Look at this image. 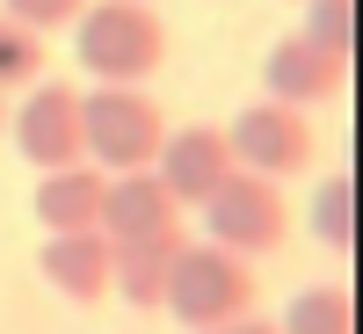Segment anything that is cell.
I'll return each instance as SVG.
<instances>
[{"label":"cell","instance_id":"cell-16","mask_svg":"<svg viewBox=\"0 0 363 334\" xmlns=\"http://www.w3.org/2000/svg\"><path fill=\"white\" fill-rule=\"evenodd\" d=\"M298 37H313L320 51H356V0H306V29Z\"/></svg>","mask_w":363,"mask_h":334},{"label":"cell","instance_id":"cell-5","mask_svg":"<svg viewBox=\"0 0 363 334\" xmlns=\"http://www.w3.org/2000/svg\"><path fill=\"white\" fill-rule=\"evenodd\" d=\"M225 145H233V167H247L262 182H298L313 167V124H306V109L269 102V95L225 124Z\"/></svg>","mask_w":363,"mask_h":334},{"label":"cell","instance_id":"cell-15","mask_svg":"<svg viewBox=\"0 0 363 334\" xmlns=\"http://www.w3.org/2000/svg\"><path fill=\"white\" fill-rule=\"evenodd\" d=\"M37 66H44V37L22 29L15 15H0V87H29Z\"/></svg>","mask_w":363,"mask_h":334},{"label":"cell","instance_id":"cell-8","mask_svg":"<svg viewBox=\"0 0 363 334\" xmlns=\"http://www.w3.org/2000/svg\"><path fill=\"white\" fill-rule=\"evenodd\" d=\"M262 87L269 102H291V109H320L349 87V58L342 51H320L313 37H284L277 51L262 58Z\"/></svg>","mask_w":363,"mask_h":334},{"label":"cell","instance_id":"cell-7","mask_svg":"<svg viewBox=\"0 0 363 334\" xmlns=\"http://www.w3.org/2000/svg\"><path fill=\"white\" fill-rule=\"evenodd\" d=\"M153 174H160V189L174 196V211H196V204L233 174V145H225L218 124H182V131L160 138Z\"/></svg>","mask_w":363,"mask_h":334},{"label":"cell","instance_id":"cell-18","mask_svg":"<svg viewBox=\"0 0 363 334\" xmlns=\"http://www.w3.org/2000/svg\"><path fill=\"white\" fill-rule=\"evenodd\" d=\"M211 334H277L269 320H255V313H240V320H225V327H211Z\"/></svg>","mask_w":363,"mask_h":334},{"label":"cell","instance_id":"cell-14","mask_svg":"<svg viewBox=\"0 0 363 334\" xmlns=\"http://www.w3.org/2000/svg\"><path fill=\"white\" fill-rule=\"evenodd\" d=\"M313 233H320V247H335V255L356 247V182H349V167L320 182V196H313Z\"/></svg>","mask_w":363,"mask_h":334},{"label":"cell","instance_id":"cell-19","mask_svg":"<svg viewBox=\"0 0 363 334\" xmlns=\"http://www.w3.org/2000/svg\"><path fill=\"white\" fill-rule=\"evenodd\" d=\"M0 131H8V87H0Z\"/></svg>","mask_w":363,"mask_h":334},{"label":"cell","instance_id":"cell-13","mask_svg":"<svg viewBox=\"0 0 363 334\" xmlns=\"http://www.w3.org/2000/svg\"><path fill=\"white\" fill-rule=\"evenodd\" d=\"M277 334H356V298H349V284H313V291H298Z\"/></svg>","mask_w":363,"mask_h":334},{"label":"cell","instance_id":"cell-6","mask_svg":"<svg viewBox=\"0 0 363 334\" xmlns=\"http://www.w3.org/2000/svg\"><path fill=\"white\" fill-rule=\"evenodd\" d=\"M8 131H15V145H22V160L29 167H80L87 153H80V87H66V80H51V87H29V95L8 109Z\"/></svg>","mask_w":363,"mask_h":334},{"label":"cell","instance_id":"cell-10","mask_svg":"<svg viewBox=\"0 0 363 334\" xmlns=\"http://www.w3.org/2000/svg\"><path fill=\"white\" fill-rule=\"evenodd\" d=\"M182 240H189V226L153 233V240H116V247H109V291L124 298V306H138V313H160L167 269H174V255H182Z\"/></svg>","mask_w":363,"mask_h":334},{"label":"cell","instance_id":"cell-1","mask_svg":"<svg viewBox=\"0 0 363 334\" xmlns=\"http://www.w3.org/2000/svg\"><path fill=\"white\" fill-rule=\"evenodd\" d=\"M73 51L95 87H138L167 66V22L153 15V0H87L73 22Z\"/></svg>","mask_w":363,"mask_h":334},{"label":"cell","instance_id":"cell-9","mask_svg":"<svg viewBox=\"0 0 363 334\" xmlns=\"http://www.w3.org/2000/svg\"><path fill=\"white\" fill-rule=\"evenodd\" d=\"M182 226V211L174 196L160 189V174L153 167H131V174H109L102 182V211H95V233L109 240H153V233H174Z\"/></svg>","mask_w":363,"mask_h":334},{"label":"cell","instance_id":"cell-4","mask_svg":"<svg viewBox=\"0 0 363 334\" xmlns=\"http://www.w3.org/2000/svg\"><path fill=\"white\" fill-rule=\"evenodd\" d=\"M196 211H203V240H218L225 255H269V247H284V233H291L284 182H262L247 167H233Z\"/></svg>","mask_w":363,"mask_h":334},{"label":"cell","instance_id":"cell-17","mask_svg":"<svg viewBox=\"0 0 363 334\" xmlns=\"http://www.w3.org/2000/svg\"><path fill=\"white\" fill-rule=\"evenodd\" d=\"M87 0H0V15H15L22 29H37V37H51V29H73Z\"/></svg>","mask_w":363,"mask_h":334},{"label":"cell","instance_id":"cell-2","mask_svg":"<svg viewBox=\"0 0 363 334\" xmlns=\"http://www.w3.org/2000/svg\"><path fill=\"white\" fill-rule=\"evenodd\" d=\"M160 306L189 334H211V327H225L240 313H255V269H247V255H225L218 240H182Z\"/></svg>","mask_w":363,"mask_h":334},{"label":"cell","instance_id":"cell-3","mask_svg":"<svg viewBox=\"0 0 363 334\" xmlns=\"http://www.w3.org/2000/svg\"><path fill=\"white\" fill-rule=\"evenodd\" d=\"M160 138H167V116L145 87H95V95H80V153L95 167H116V174L153 167Z\"/></svg>","mask_w":363,"mask_h":334},{"label":"cell","instance_id":"cell-11","mask_svg":"<svg viewBox=\"0 0 363 334\" xmlns=\"http://www.w3.org/2000/svg\"><path fill=\"white\" fill-rule=\"evenodd\" d=\"M44 284L58 298H73V306H95V298H109V240L102 233H51L44 240Z\"/></svg>","mask_w":363,"mask_h":334},{"label":"cell","instance_id":"cell-12","mask_svg":"<svg viewBox=\"0 0 363 334\" xmlns=\"http://www.w3.org/2000/svg\"><path fill=\"white\" fill-rule=\"evenodd\" d=\"M102 167H51L44 182H37V196H29V204H37V218L51 226V233H95V211H102Z\"/></svg>","mask_w":363,"mask_h":334}]
</instances>
